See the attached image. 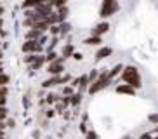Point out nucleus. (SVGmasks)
Returning a JSON list of instances; mask_svg holds the SVG:
<instances>
[{
	"mask_svg": "<svg viewBox=\"0 0 158 139\" xmlns=\"http://www.w3.org/2000/svg\"><path fill=\"white\" fill-rule=\"evenodd\" d=\"M118 11H120V4L116 0H102L101 5H99V18L106 21L108 18L115 16Z\"/></svg>",
	"mask_w": 158,
	"mask_h": 139,
	"instance_id": "obj_3",
	"label": "nucleus"
},
{
	"mask_svg": "<svg viewBox=\"0 0 158 139\" xmlns=\"http://www.w3.org/2000/svg\"><path fill=\"white\" fill-rule=\"evenodd\" d=\"M78 129H80V132H82V134H87V132H89V127H87V124H82V122H80V124H78Z\"/></svg>",
	"mask_w": 158,
	"mask_h": 139,
	"instance_id": "obj_33",
	"label": "nucleus"
},
{
	"mask_svg": "<svg viewBox=\"0 0 158 139\" xmlns=\"http://www.w3.org/2000/svg\"><path fill=\"white\" fill-rule=\"evenodd\" d=\"M120 80H122V83L132 87L134 91L143 89V77H141V71H139V68L134 66V65H125L123 66L122 75H120Z\"/></svg>",
	"mask_w": 158,
	"mask_h": 139,
	"instance_id": "obj_1",
	"label": "nucleus"
},
{
	"mask_svg": "<svg viewBox=\"0 0 158 139\" xmlns=\"http://www.w3.org/2000/svg\"><path fill=\"white\" fill-rule=\"evenodd\" d=\"M0 73H4V63L0 61Z\"/></svg>",
	"mask_w": 158,
	"mask_h": 139,
	"instance_id": "obj_41",
	"label": "nucleus"
},
{
	"mask_svg": "<svg viewBox=\"0 0 158 139\" xmlns=\"http://www.w3.org/2000/svg\"><path fill=\"white\" fill-rule=\"evenodd\" d=\"M44 99H45V104H56V103L61 101V94L59 92H49Z\"/></svg>",
	"mask_w": 158,
	"mask_h": 139,
	"instance_id": "obj_18",
	"label": "nucleus"
},
{
	"mask_svg": "<svg viewBox=\"0 0 158 139\" xmlns=\"http://www.w3.org/2000/svg\"><path fill=\"white\" fill-rule=\"evenodd\" d=\"M44 65H47V63H45V54H38L37 59H35V63L30 66V70H35V71H38V70L44 68Z\"/></svg>",
	"mask_w": 158,
	"mask_h": 139,
	"instance_id": "obj_13",
	"label": "nucleus"
},
{
	"mask_svg": "<svg viewBox=\"0 0 158 139\" xmlns=\"http://www.w3.org/2000/svg\"><path fill=\"white\" fill-rule=\"evenodd\" d=\"M64 63H66V59H63L59 56L54 63H49V65H47V73L51 75V77H61L63 73H66Z\"/></svg>",
	"mask_w": 158,
	"mask_h": 139,
	"instance_id": "obj_4",
	"label": "nucleus"
},
{
	"mask_svg": "<svg viewBox=\"0 0 158 139\" xmlns=\"http://www.w3.org/2000/svg\"><path fill=\"white\" fill-rule=\"evenodd\" d=\"M4 12H5V9H4V7H2V5H0V18L4 16Z\"/></svg>",
	"mask_w": 158,
	"mask_h": 139,
	"instance_id": "obj_40",
	"label": "nucleus"
},
{
	"mask_svg": "<svg viewBox=\"0 0 158 139\" xmlns=\"http://www.w3.org/2000/svg\"><path fill=\"white\" fill-rule=\"evenodd\" d=\"M5 127L14 129V127H16V120H14V118H7V120H5Z\"/></svg>",
	"mask_w": 158,
	"mask_h": 139,
	"instance_id": "obj_32",
	"label": "nucleus"
},
{
	"mask_svg": "<svg viewBox=\"0 0 158 139\" xmlns=\"http://www.w3.org/2000/svg\"><path fill=\"white\" fill-rule=\"evenodd\" d=\"M33 11H35L37 14H40L44 19L54 12V9H52V4H51V2H38V5H37V7H35Z\"/></svg>",
	"mask_w": 158,
	"mask_h": 139,
	"instance_id": "obj_7",
	"label": "nucleus"
},
{
	"mask_svg": "<svg viewBox=\"0 0 158 139\" xmlns=\"http://www.w3.org/2000/svg\"><path fill=\"white\" fill-rule=\"evenodd\" d=\"M56 14H57V21H59V24L64 23V21H68V16H70V7L66 5V7H63V9H57Z\"/></svg>",
	"mask_w": 158,
	"mask_h": 139,
	"instance_id": "obj_15",
	"label": "nucleus"
},
{
	"mask_svg": "<svg viewBox=\"0 0 158 139\" xmlns=\"http://www.w3.org/2000/svg\"><path fill=\"white\" fill-rule=\"evenodd\" d=\"M75 92H77V91H75L71 85H63V87L59 89V94H61L63 97H71Z\"/></svg>",
	"mask_w": 158,
	"mask_h": 139,
	"instance_id": "obj_19",
	"label": "nucleus"
},
{
	"mask_svg": "<svg viewBox=\"0 0 158 139\" xmlns=\"http://www.w3.org/2000/svg\"><path fill=\"white\" fill-rule=\"evenodd\" d=\"M21 51L24 54H45L44 47L38 42H33V40H24L23 45H21Z\"/></svg>",
	"mask_w": 158,
	"mask_h": 139,
	"instance_id": "obj_5",
	"label": "nucleus"
},
{
	"mask_svg": "<svg viewBox=\"0 0 158 139\" xmlns=\"http://www.w3.org/2000/svg\"><path fill=\"white\" fill-rule=\"evenodd\" d=\"M148 122H149L151 125H158V111L149 113V115H148Z\"/></svg>",
	"mask_w": 158,
	"mask_h": 139,
	"instance_id": "obj_25",
	"label": "nucleus"
},
{
	"mask_svg": "<svg viewBox=\"0 0 158 139\" xmlns=\"http://www.w3.org/2000/svg\"><path fill=\"white\" fill-rule=\"evenodd\" d=\"M85 139H99V136H98V132H96V130L89 129V132L85 134Z\"/></svg>",
	"mask_w": 158,
	"mask_h": 139,
	"instance_id": "obj_29",
	"label": "nucleus"
},
{
	"mask_svg": "<svg viewBox=\"0 0 158 139\" xmlns=\"http://www.w3.org/2000/svg\"><path fill=\"white\" fill-rule=\"evenodd\" d=\"M111 54H113V47H110V45H101V47H98V51H96V54H94V59L99 63V61L108 59Z\"/></svg>",
	"mask_w": 158,
	"mask_h": 139,
	"instance_id": "obj_8",
	"label": "nucleus"
},
{
	"mask_svg": "<svg viewBox=\"0 0 158 139\" xmlns=\"http://www.w3.org/2000/svg\"><path fill=\"white\" fill-rule=\"evenodd\" d=\"M123 66H125V65H122V63H116V65L113 66V68L108 70V75H110V78L115 80L116 77H118V75H122V70H123Z\"/></svg>",
	"mask_w": 158,
	"mask_h": 139,
	"instance_id": "obj_14",
	"label": "nucleus"
},
{
	"mask_svg": "<svg viewBox=\"0 0 158 139\" xmlns=\"http://www.w3.org/2000/svg\"><path fill=\"white\" fill-rule=\"evenodd\" d=\"M108 70H110V68H101V70H99L98 80L89 85V91H87L89 96H96V94H99L101 91L108 89V87L113 83V80L110 78V75H108Z\"/></svg>",
	"mask_w": 158,
	"mask_h": 139,
	"instance_id": "obj_2",
	"label": "nucleus"
},
{
	"mask_svg": "<svg viewBox=\"0 0 158 139\" xmlns=\"http://www.w3.org/2000/svg\"><path fill=\"white\" fill-rule=\"evenodd\" d=\"M33 137H35V139H40V130H35V132H33Z\"/></svg>",
	"mask_w": 158,
	"mask_h": 139,
	"instance_id": "obj_38",
	"label": "nucleus"
},
{
	"mask_svg": "<svg viewBox=\"0 0 158 139\" xmlns=\"http://www.w3.org/2000/svg\"><path fill=\"white\" fill-rule=\"evenodd\" d=\"M98 77H99V70L98 68H92V70H89V71H87V78H89V82H90V83L96 82Z\"/></svg>",
	"mask_w": 158,
	"mask_h": 139,
	"instance_id": "obj_20",
	"label": "nucleus"
},
{
	"mask_svg": "<svg viewBox=\"0 0 158 139\" xmlns=\"http://www.w3.org/2000/svg\"><path fill=\"white\" fill-rule=\"evenodd\" d=\"M110 28H111V24L108 23V21H99L94 28H90V35H92V37H101L102 38L104 33L110 32Z\"/></svg>",
	"mask_w": 158,
	"mask_h": 139,
	"instance_id": "obj_6",
	"label": "nucleus"
},
{
	"mask_svg": "<svg viewBox=\"0 0 158 139\" xmlns=\"http://www.w3.org/2000/svg\"><path fill=\"white\" fill-rule=\"evenodd\" d=\"M71 32H73V26H71L70 21H64V23L59 24V37H61V40L66 38L68 35H71Z\"/></svg>",
	"mask_w": 158,
	"mask_h": 139,
	"instance_id": "obj_11",
	"label": "nucleus"
},
{
	"mask_svg": "<svg viewBox=\"0 0 158 139\" xmlns=\"http://www.w3.org/2000/svg\"><path fill=\"white\" fill-rule=\"evenodd\" d=\"M37 56L38 54H26V56H24V63L31 66L33 63H35V59H37Z\"/></svg>",
	"mask_w": 158,
	"mask_h": 139,
	"instance_id": "obj_26",
	"label": "nucleus"
},
{
	"mask_svg": "<svg viewBox=\"0 0 158 139\" xmlns=\"http://www.w3.org/2000/svg\"><path fill=\"white\" fill-rule=\"evenodd\" d=\"M115 92L120 94V96H135L137 91H134L132 87H129V85H125V83H118V85L115 87Z\"/></svg>",
	"mask_w": 158,
	"mask_h": 139,
	"instance_id": "obj_10",
	"label": "nucleus"
},
{
	"mask_svg": "<svg viewBox=\"0 0 158 139\" xmlns=\"http://www.w3.org/2000/svg\"><path fill=\"white\" fill-rule=\"evenodd\" d=\"M23 104H24V110H28V108H30V99H28V96L23 97Z\"/></svg>",
	"mask_w": 158,
	"mask_h": 139,
	"instance_id": "obj_36",
	"label": "nucleus"
},
{
	"mask_svg": "<svg viewBox=\"0 0 158 139\" xmlns=\"http://www.w3.org/2000/svg\"><path fill=\"white\" fill-rule=\"evenodd\" d=\"M77 52L75 49V44H63L61 45V51H59V56L63 59H71V56Z\"/></svg>",
	"mask_w": 158,
	"mask_h": 139,
	"instance_id": "obj_9",
	"label": "nucleus"
},
{
	"mask_svg": "<svg viewBox=\"0 0 158 139\" xmlns=\"http://www.w3.org/2000/svg\"><path fill=\"white\" fill-rule=\"evenodd\" d=\"M4 26V18H0V28Z\"/></svg>",
	"mask_w": 158,
	"mask_h": 139,
	"instance_id": "obj_43",
	"label": "nucleus"
},
{
	"mask_svg": "<svg viewBox=\"0 0 158 139\" xmlns=\"http://www.w3.org/2000/svg\"><path fill=\"white\" fill-rule=\"evenodd\" d=\"M122 139H135V137H132V136H123Z\"/></svg>",
	"mask_w": 158,
	"mask_h": 139,
	"instance_id": "obj_42",
	"label": "nucleus"
},
{
	"mask_svg": "<svg viewBox=\"0 0 158 139\" xmlns=\"http://www.w3.org/2000/svg\"><path fill=\"white\" fill-rule=\"evenodd\" d=\"M80 120H82V124H89V113H87V111H85V113H82Z\"/></svg>",
	"mask_w": 158,
	"mask_h": 139,
	"instance_id": "obj_35",
	"label": "nucleus"
},
{
	"mask_svg": "<svg viewBox=\"0 0 158 139\" xmlns=\"http://www.w3.org/2000/svg\"><path fill=\"white\" fill-rule=\"evenodd\" d=\"M7 104V99H0V108H4Z\"/></svg>",
	"mask_w": 158,
	"mask_h": 139,
	"instance_id": "obj_39",
	"label": "nucleus"
},
{
	"mask_svg": "<svg viewBox=\"0 0 158 139\" xmlns=\"http://www.w3.org/2000/svg\"><path fill=\"white\" fill-rule=\"evenodd\" d=\"M52 4V9H63V7H66V5H68V2H66V0H54V2H51Z\"/></svg>",
	"mask_w": 158,
	"mask_h": 139,
	"instance_id": "obj_22",
	"label": "nucleus"
},
{
	"mask_svg": "<svg viewBox=\"0 0 158 139\" xmlns=\"http://www.w3.org/2000/svg\"><path fill=\"white\" fill-rule=\"evenodd\" d=\"M0 139H5V137H0Z\"/></svg>",
	"mask_w": 158,
	"mask_h": 139,
	"instance_id": "obj_45",
	"label": "nucleus"
},
{
	"mask_svg": "<svg viewBox=\"0 0 158 139\" xmlns=\"http://www.w3.org/2000/svg\"><path fill=\"white\" fill-rule=\"evenodd\" d=\"M59 57V54H57L56 51H51V52H45V63L49 65V63H54V61Z\"/></svg>",
	"mask_w": 158,
	"mask_h": 139,
	"instance_id": "obj_21",
	"label": "nucleus"
},
{
	"mask_svg": "<svg viewBox=\"0 0 158 139\" xmlns=\"http://www.w3.org/2000/svg\"><path fill=\"white\" fill-rule=\"evenodd\" d=\"M49 35L51 37H59V24H54V26L49 28Z\"/></svg>",
	"mask_w": 158,
	"mask_h": 139,
	"instance_id": "obj_28",
	"label": "nucleus"
},
{
	"mask_svg": "<svg viewBox=\"0 0 158 139\" xmlns=\"http://www.w3.org/2000/svg\"><path fill=\"white\" fill-rule=\"evenodd\" d=\"M84 44L85 45H92V47H101V45H104L102 44V38L101 37H87V38H84Z\"/></svg>",
	"mask_w": 158,
	"mask_h": 139,
	"instance_id": "obj_16",
	"label": "nucleus"
},
{
	"mask_svg": "<svg viewBox=\"0 0 158 139\" xmlns=\"http://www.w3.org/2000/svg\"><path fill=\"white\" fill-rule=\"evenodd\" d=\"M42 35L44 33H40V32H37V30H28V32L24 33V38H26V40H33V42H38L40 40V38H42Z\"/></svg>",
	"mask_w": 158,
	"mask_h": 139,
	"instance_id": "obj_17",
	"label": "nucleus"
},
{
	"mask_svg": "<svg viewBox=\"0 0 158 139\" xmlns=\"http://www.w3.org/2000/svg\"><path fill=\"white\" fill-rule=\"evenodd\" d=\"M2 57H4V54H2V51H0V61H2Z\"/></svg>",
	"mask_w": 158,
	"mask_h": 139,
	"instance_id": "obj_44",
	"label": "nucleus"
},
{
	"mask_svg": "<svg viewBox=\"0 0 158 139\" xmlns=\"http://www.w3.org/2000/svg\"><path fill=\"white\" fill-rule=\"evenodd\" d=\"M71 59H73V61H84V54H82L80 51H77L73 56H71Z\"/></svg>",
	"mask_w": 158,
	"mask_h": 139,
	"instance_id": "obj_31",
	"label": "nucleus"
},
{
	"mask_svg": "<svg viewBox=\"0 0 158 139\" xmlns=\"http://www.w3.org/2000/svg\"><path fill=\"white\" fill-rule=\"evenodd\" d=\"M0 45H2V42H0Z\"/></svg>",
	"mask_w": 158,
	"mask_h": 139,
	"instance_id": "obj_46",
	"label": "nucleus"
},
{
	"mask_svg": "<svg viewBox=\"0 0 158 139\" xmlns=\"http://www.w3.org/2000/svg\"><path fill=\"white\" fill-rule=\"evenodd\" d=\"M9 96V87H0V99H7Z\"/></svg>",
	"mask_w": 158,
	"mask_h": 139,
	"instance_id": "obj_30",
	"label": "nucleus"
},
{
	"mask_svg": "<svg viewBox=\"0 0 158 139\" xmlns=\"http://www.w3.org/2000/svg\"><path fill=\"white\" fill-rule=\"evenodd\" d=\"M149 132H151V136H158V125H155V127L149 130Z\"/></svg>",
	"mask_w": 158,
	"mask_h": 139,
	"instance_id": "obj_37",
	"label": "nucleus"
},
{
	"mask_svg": "<svg viewBox=\"0 0 158 139\" xmlns=\"http://www.w3.org/2000/svg\"><path fill=\"white\" fill-rule=\"evenodd\" d=\"M44 116H45V118H47L49 122H51L52 118L56 116V110H54V108H47V110L44 111Z\"/></svg>",
	"mask_w": 158,
	"mask_h": 139,
	"instance_id": "obj_24",
	"label": "nucleus"
},
{
	"mask_svg": "<svg viewBox=\"0 0 158 139\" xmlns=\"http://www.w3.org/2000/svg\"><path fill=\"white\" fill-rule=\"evenodd\" d=\"M10 82V77L7 73H0V87H7Z\"/></svg>",
	"mask_w": 158,
	"mask_h": 139,
	"instance_id": "obj_23",
	"label": "nucleus"
},
{
	"mask_svg": "<svg viewBox=\"0 0 158 139\" xmlns=\"http://www.w3.org/2000/svg\"><path fill=\"white\" fill-rule=\"evenodd\" d=\"M137 139H153V136H151V132H149V130H146V132H143V134H141Z\"/></svg>",
	"mask_w": 158,
	"mask_h": 139,
	"instance_id": "obj_34",
	"label": "nucleus"
},
{
	"mask_svg": "<svg viewBox=\"0 0 158 139\" xmlns=\"http://www.w3.org/2000/svg\"><path fill=\"white\" fill-rule=\"evenodd\" d=\"M84 96H85V94L75 92L73 96L70 97V110H77V108L82 104V101H84Z\"/></svg>",
	"mask_w": 158,
	"mask_h": 139,
	"instance_id": "obj_12",
	"label": "nucleus"
},
{
	"mask_svg": "<svg viewBox=\"0 0 158 139\" xmlns=\"http://www.w3.org/2000/svg\"><path fill=\"white\" fill-rule=\"evenodd\" d=\"M7 118H9V110H7L5 106L0 108V122H5Z\"/></svg>",
	"mask_w": 158,
	"mask_h": 139,
	"instance_id": "obj_27",
	"label": "nucleus"
}]
</instances>
